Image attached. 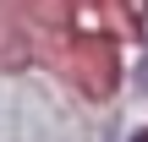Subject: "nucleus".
I'll return each mask as SVG.
<instances>
[{
	"mask_svg": "<svg viewBox=\"0 0 148 142\" xmlns=\"http://www.w3.org/2000/svg\"><path fill=\"white\" fill-rule=\"evenodd\" d=\"M132 142H148V131H137V137H132Z\"/></svg>",
	"mask_w": 148,
	"mask_h": 142,
	"instance_id": "1",
	"label": "nucleus"
}]
</instances>
